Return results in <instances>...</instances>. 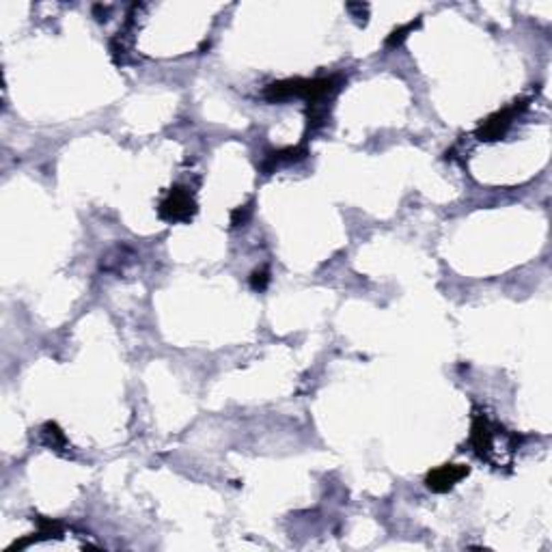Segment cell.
Wrapping results in <instances>:
<instances>
[{
  "mask_svg": "<svg viewBox=\"0 0 552 552\" xmlns=\"http://www.w3.org/2000/svg\"><path fill=\"white\" fill-rule=\"evenodd\" d=\"M522 106H524V104H520V106L514 104V106L501 110V113H496L494 117H490V119L481 126V130L477 132V136H479L481 140H496V138H501V136L507 132V128L512 126L516 113H518Z\"/></svg>",
  "mask_w": 552,
  "mask_h": 552,
  "instance_id": "obj_4",
  "label": "cell"
},
{
  "mask_svg": "<svg viewBox=\"0 0 552 552\" xmlns=\"http://www.w3.org/2000/svg\"><path fill=\"white\" fill-rule=\"evenodd\" d=\"M197 211V203L186 188H173L160 203V218L167 223H186Z\"/></svg>",
  "mask_w": 552,
  "mask_h": 552,
  "instance_id": "obj_2",
  "label": "cell"
},
{
  "mask_svg": "<svg viewBox=\"0 0 552 552\" xmlns=\"http://www.w3.org/2000/svg\"><path fill=\"white\" fill-rule=\"evenodd\" d=\"M43 438H45V445L52 447L54 451H61L67 447V440H65V434L59 429L57 423H48L43 427Z\"/></svg>",
  "mask_w": 552,
  "mask_h": 552,
  "instance_id": "obj_6",
  "label": "cell"
},
{
  "mask_svg": "<svg viewBox=\"0 0 552 552\" xmlns=\"http://www.w3.org/2000/svg\"><path fill=\"white\" fill-rule=\"evenodd\" d=\"M414 26H419V20L416 22H410V24H406V26H402V28H397V31H393L391 33V37L386 39V43L389 45H399L406 37H408V31H412Z\"/></svg>",
  "mask_w": 552,
  "mask_h": 552,
  "instance_id": "obj_7",
  "label": "cell"
},
{
  "mask_svg": "<svg viewBox=\"0 0 552 552\" xmlns=\"http://www.w3.org/2000/svg\"><path fill=\"white\" fill-rule=\"evenodd\" d=\"M267 281H270V276H267V270H261V272H253V279H250V283H253V287H255V289H263V287L267 285Z\"/></svg>",
  "mask_w": 552,
  "mask_h": 552,
  "instance_id": "obj_8",
  "label": "cell"
},
{
  "mask_svg": "<svg viewBox=\"0 0 552 552\" xmlns=\"http://www.w3.org/2000/svg\"><path fill=\"white\" fill-rule=\"evenodd\" d=\"M307 155V149L304 147H289V149H281V151H274L267 155V160L263 162V171L265 175L272 173L276 167H281V164H292V162H298Z\"/></svg>",
  "mask_w": 552,
  "mask_h": 552,
  "instance_id": "obj_5",
  "label": "cell"
},
{
  "mask_svg": "<svg viewBox=\"0 0 552 552\" xmlns=\"http://www.w3.org/2000/svg\"><path fill=\"white\" fill-rule=\"evenodd\" d=\"M468 466L464 464H445L438 466L436 470H431L427 475V487L431 492H447L451 490L456 483H460L466 475H468Z\"/></svg>",
  "mask_w": 552,
  "mask_h": 552,
  "instance_id": "obj_3",
  "label": "cell"
},
{
  "mask_svg": "<svg viewBox=\"0 0 552 552\" xmlns=\"http://www.w3.org/2000/svg\"><path fill=\"white\" fill-rule=\"evenodd\" d=\"M248 214H250V205L238 207V209L233 211V218H231V223H233V225H242V223H246V218H248Z\"/></svg>",
  "mask_w": 552,
  "mask_h": 552,
  "instance_id": "obj_9",
  "label": "cell"
},
{
  "mask_svg": "<svg viewBox=\"0 0 552 552\" xmlns=\"http://www.w3.org/2000/svg\"><path fill=\"white\" fill-rule=\"evenodd\" d=\"M341 89V78H317V80H283L274 82L265 89V99L270 101H283L289 97H302L311 106H321L326 99L333 97Z\"/></svg>",
  "mask_w": 552,
  "mask_h": 552,
  "instance_id": "obj_1",
  "label": "cell"
}]
</instances>
